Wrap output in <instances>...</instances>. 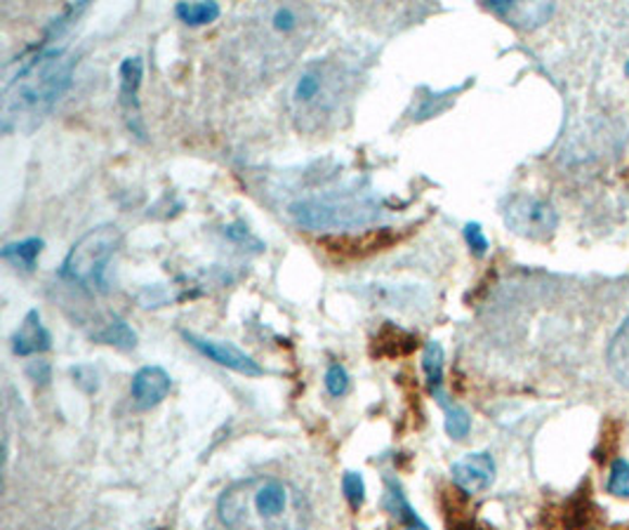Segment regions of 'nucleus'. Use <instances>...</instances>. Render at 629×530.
Wrapping results in <instances>:
<instances>
[{
  "mask_svg": "<svg viewBox=\"0 0 629 530\" xmlns=\"http://www.w3.org/2000/svg\"><path fill=\"white\" fill-rule=\"evenodd\" d=\"M606 358H608V368L615 375V380L629 389V316L622 320L618 332L613 335Z\"/></svg>",
  "mask_w": 629,
  "mask_h": 530,
  "instance_id": "nucleus-16",
  "label": "nucleus"
},
{
  "mask_svg": "<svg viewBox=\"0 0 629 530\" xmlns=\"http://www.w3.org/2000/svg\"><path fill=\"white\" fill-rule=\"evenodd\" d=\"M121 243L123 234L114 225L90 229L68 250L60 272L62 278L92 292L106 290V267L111 257L118 253Z\"/></svg>",
  "mask_w": 629,
  "mask_h": 530,
  "instance_id": "nucleus-6",
  "label": "nucleus"
},
{
  "mask_svg": "<svg viewBox=\"0 0 629 530\" xmlns=\"http://www.w3.org/2000/svg\"><path fill=\"white\" fill-rule=\"evenodd\" d=\"M175 15L189 26H205L222 15V8L219 3H177Z\"/></svg>",
  "mask_w": 629,
  "mask_h": 530,
  "instance_id": "nucleus-20",
  "label": "nucleus"
},
{
  "mask_svg": "<svg viewBox=\"0 0 629 530\" xmlns=\"http://www.w3.org/2000/svg\"><path fill=\"white\" fill-rule=\"evenodd\" d=\"M171 389H173V378L161 366H144L135 373L130 394L137 408L149 411V408H156L159 403L171 394Z\"/></svg>",
  "mask_w": 629,
  "mask_h": 530,
  "instance_id": "nucleus-11",
  "label": "nucleus"
},
{
  "mask_svg": "<svg viewBox=\"0 0 629 530\" xmlns=\"http://www.w3.org/2000/svg\"><path fill=\"white\" fill-rule=\"evenodd\" d=\"M326 389H328V394L335 399H340L349 392V373L344 370V366L332 364L326 370Z\"/></svg>",
  "mask_w": 629,
  "mask_h": 530,
  "instance_id": "nucleus-24",
  "label": "nucleus"
},
{
  "mask_svg": "<svg viewBox=\"0 0 629 530\" xmlns=\"http://www.w3.org/2000/svg\"><path fill=\"white\" fill-rule=\"evenodd\" d=\"M121 92H118V102L123 109L125 123L133 135L139 139L147 137L144 130V118H142V106H139V88H142V78H144V62L139 58H128L121 64Z\"/></svg>",
  "mask_w": 629,
  "mask_h": 530,
  "instance_id": "nucleus-9",
  "label": "nucleus"
},
{
  "mask_svg": "<svg viewBox=\"0 0 629 530\" xmlns=\"http://www.w3.org/2000/svg\"><path fill=\"white\" fill-rule=\"evenodd\" d=\"M72 373H74V378H76V384H78V387L86 389L88 394L97 392V387H100V382H97L95 368H90V366H78V368H74Z\"/></svg>",
  "mask_w": 629,
  "mask_h": 530,
  "instance_id": "nucleus-26",
  "label": "nucleus"
},
{
  "mask_svg": "<svg viewBox=\"0 0 629 530\" xmlns=\"http://www.w3.org/2000/svg\"><path fill=\"white\" fill-rule=\"evenodd\" d=\"M445 413V431H449L451 439H465L471 429V415L463 408L453 403V406Z\"/></svg>",
  "mask_w": 629,
  "mask_h": 530,
  "instance_id": "nucleus-21",
  "label": "nucleus"
},
{
  "mask_svg": "<svg viewBox=\"0 0 629 530\" xmlns=\"http://www.w3.org/2000/svg\"><path fill=\"white\" fill-rule=\"evenodd\" d=\"M453 483L467 495L483 493L495 481V459L491 453H467L451 467Z\"/></svg>",
  "mask_w": 629,
  "mask_h": 530,
  "instance_id": "nucleus-10",
  "label": "nucleus"
},
{
  "mask_svg": "<svg viewBox=\"0 0 629 530\" xmlns=\"http://www.w3.org/2000/svg\"><path fill=\"white\" fill-rule=\"evenodd\" d=\"M290 217L298 227L320 229H358L380 219L382 207L368 197H320L302 199L290 205Z\"/></svg>",
  "mask_w": 629,
  "mask_h": 530,
  "instance_id": "nucleus-5",
  "label": "nucleus"
},
{
  "mask_svg": "<svg viewBox=\"0 0 629 530\" xmlns=\"http://www.w3.org/2000/svg\"><path fill=\"white\" fill-rule=\"evenodd\" d=\"M29 375L36 382H38V378H43V382H48L50 380V366L46 364V361H36V364L29 368Z\"/></svg>",
  "mask_w": 629,
  "mask_h": 530,
  "instance_id": "nucleus-27",
  "label": "nucleus"
},
{
  "mask_svg": "<svg viewBox=\"0 0 629 530\" xmlns=\"http://www.w3.org/2000/svg\"><path fill=\"white\" fill-rule=\"evenodd\" d=\"M627 74H629V62H627Z\"/></svg>",
  "mask_w": 629,
  "mask_h": 530,
  "instance_id": "nucleus-28",
  "label": "nucleus"
},
{
  "mask_svg": "<svg viewBox=\"0 0 629 530\" xmlns=\"http://www.w3.org/2000/svg\"><path fill=\"white\" fill-rule=\"evenodd\" d=\"M358 78V66L342 58L306 64L288 94V111L295 128L306 135L338 128L354 102Z\"/></svg>",
  "mask_w": 629,
  "mask_h": 530,
  "instance_id": "nucleus-3",
  "label": "nucleus"
},
{
  "mask_svg": "<svg viewBox=\"0 0 629 530\" xmlns=\"http://www.w3.org/2000/svg\"><path fill=\"white\" fill-rule=\"evenodd\" d=\"M443 346L439 342H427L425 352H423V370H425V378H427V387H429V394L437 399L439 406L443 411H449L453 406V401L449 399L443 389Z\"/></svg>",
  "mask_w": 629,
  "mask_h": 530,
  "instance_id": "nucleus-15",
  "label": "nucleus"
},
{
  "mask_svg": "<svg viewBox=\"0 0 629 530\" xmlns=\"http://www.w3.org/2000/svg\"><path fill=\"white\" fill-rule=\"evenodd\" d=\"M608 493L615 497H629V465L625 459H615L611 465Z\"/></svg>",
  "mask_w": 629,
  "mask_h": 530,
  "instance_id": "nucleus-23",
  "label": "nucleus"
},
{
  "mask_svg": "<svg viewBox=\"0 0 629 530\" xmlns=\"http://www.w3.org/2000/svg\"><path fill=\"white\" fill-rule=\"evenodd\" d=\"M181 335H185V340L196 349V352H201L210 361H215L217 366H225L234 373H241L246 375V378H260V375L264 373L253 356L246 354L243 349H239L231 342L201 338V335H196V332H181Z\"/></svg>",
  "mask_w": 629,
  "mask_h": 530,
  "instance_id": "nucleus-8",
  "label": "nucleus"
},
{
  "mask_svg": "<svg viewBox=\"0 0 629 530\" xmlns=\"http://www.w3.org/2000/svg\"><path fill=\"white\" fill-rule=\"evenodd\" d=\"M385 509L397 516L399 521L405 523V530H429V526L419 519L417 512L411 507L408 497L403 495L401 485L394 479H387V495H385Z\"/></svg>",
  "mask_w": 629,
  "mask_h": 530,
  "instance_id": "nucleus-17",
  "label": "nucleus"
},
{
  "mask_svg": "<svg viewBox=\"0 0 629 530\" xmlns=\"http://www.w3.org/2000/svg\"><path fill=\"white\" fill-rule=\"evenodd\" d=\"M394 241H397V236L389 229H380V231L375 229V231H363L361 236H328V239H324V245H328V250H332V253L363 255V253H370V250H380Z\"/></svg>",
  "mask_w": 629,
  "mask_h": 530,
  "instance_id": "nucleus-14",
  "label": "nucleus"
},
{
  "mask_svg": "<svg viewBox=\"0 0 629 530\" xmlns=\"http://www.w3.org/2000/svg\"><path fill=\"white\" fill-rule=\"evenodd\" d=\"M217 516L227 530H306L312 507L295 483L253 477L219 495Z\"/></svg>",
  "mask_w": 629,
  "mask_h": 530,
  "instance_id": "nucleus-2",
  "label": "nucleus"
},
{
  "mask_svg": "<svg viewBox=\"0 0 629 530\" xmlns=\"http://www.w3.org/2000/svg\"><path fill=\"white\" fill-rule=\"evenodd\" d=\"M95 340L128 352V349H135V344H137V332L128 324H125L123 318H111L109 324L95 335Z\"/></svg>",
  "mask_w": 629,
  "mask_h": 530,
  "instance_id": "nucleus-19",
  "label": "nucleus"
},
{
  "mask_svg": "<svg viewBox=\"0 0 629 530\" xmlns=\"http://www.w3.org/2000/svg\"><path fill=\"white\" fill-rule=\"evenodd\" d=\"M465 239H467V245L471 248L474 255H477V257L486 255L488 239H486L481 225H477V222H469V225L465 227Z\"/></svg>",
  "mask_w": 629,
  "mask_h": 530,
  "instance_id": "nucleus-25",
  "label": "nucleus"
},
{
  "mask_svg": "<svg viewBox=\"0 0 629 530\" xmlns=\"http://www.w3.org/2000/svg\"><path fill=\"white\" fill-rule=\"evenodd\" d=\"M486 10L519 29H536L554 15V5L550 3H486Z\"/></svg>",
  "mask_w": 629,
  "mask_h": 530,
  "instance_id": "nucleus-13",
  "label": "nucleus"
},
{
  "mask_svg": "<svg viewBox=\"0 0 629 530\" xmlns=\"http://www.w3.org/2000/svg\"><path fill=\"white\" fill-rule=\"evenodd\" d=\"M52 346V338L48 328L40 320L38 310H32L24 316L22 326L17 332L12 335V352L17 356H34V354H43Z\"/></svg>",
  "mask_w": 629,
  "mask_h": 530,
  "instance_id": "nucleus-12",
  "label": "nucleus"
},
{
  "mask_svg": "<svg viewBox=\"0 0 629 530\" xmlns=\"http://www.w3.org/2000/svg\"><path fill=\"white\" fill-rule=\"evenodd\" d=\"M318 17L314 8L302 3L260 5L241 36L229 48V64L243 83L272 80L310 46Z\"/></svg>",
  "mask_w": 629,
  "mask_h": 530,
  "instance_id": "nucleus-1",
  "label": "nucleus"
},
{
  "mask_svg": "<svg viewBox=\"0 0 629 530\" xmlns=\"http://www.w3.org/2000/svg\"><path fill=\"white\" fill-rule=\"evenodd\" d=\"M505 225L530 241H548L558 227V215L554 205L528 193H516L502 207Z\"/></svg>",
  "mask_w": 629,
  "mask_h": 530,
  "instance_id": "nucleus-7",
  "label": "nucleus"
},
{
  "mask_svg": "<svg viewBox=\"0 0 629 530\" xmlns=\"http://www.w3.org/2000/svg\"><path fill=\"white\" fill-rule=\"evenodd\" d=\"M43 248H46L43 239H24L17 243H8L0 255H3L5 262H10L12 267H17L22 272H34Z\"/></svg>",
  "mask_w": 629,
  "mask_h": 530,
  "instance_id": "nucleus-18",
  "label": "nucleus"
},
{
  "mask_svg": "<svg viewBox=\"0 0 629 530\" xmlns=\"http://www.w3.org/2000/svg\"><path fill=\"white\" fill-rule=\"evenodd\" d=\"M76 62V54L62 48H43L34 60H26L5 83L3 130L34 128L43 121L72 86Z\"/></svg>",
  "mask_w": 629,
  "mask_h": 530,
  "instance_id": "nucleus-4",
  "label": "nucleus"
},
{
  "mask_svg": "<svg viewBox=\"0 0 629 530\" xmlns=\"http://www.w3.org/2000/svg\"><path fill=\"white\" fill-rule=\"evenodd\" d=\"M342 491L352 509H361L363 502H366V481L358 471H347L342 477Z\"/></svg>",
  "mask_w": 629,
  "mask_h": 530,
  "instance_id": "nucleus-22",
  "label": "nucleus"
}]
</instances>
